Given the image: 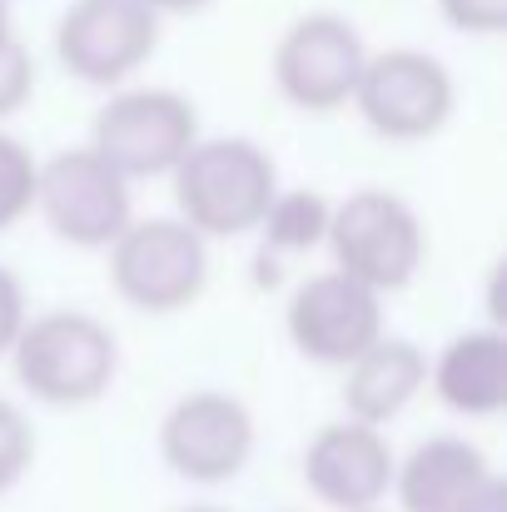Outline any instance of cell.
<instances>
[{"label": "cell", "instance_id": "21", "mask_svg": "<svg viewBox=\"0 0 507 512\" xmlns=\"http://www.w3.org/2000/svg\"><path fill=\"white\" fill-rule=\"evenodd\" d=\"M25 319H30V314H25V289H20V279L0 264V353H10V343H15Z\"/></svg>", "mask_w": 507, "mask_h": 512}, {"label": "cell", "instance_id": "8", "mask_svg": "<svg viewBox=\"0 0 507 512\" xmlns=\"http://www.w3.org/2000/svg\"><path fill=\"white\" fill-rule=\"evenodd\" d=\"M160 45V15L135 0H75L55 25V60L85 85L130 80Z\"/></svg>", "mask_w": 507, "mask_h": 512}, {"label": "cell", "instance_id": "9", "mask_svg": "<svg viewBox=\"0 0 507 512\" xmlns=\"http://www.w3.org/2000/svg\"><path fill=\"white\" fill-rule=\"evenodd\" d=\"M363 60H368L363 35L334 10H314L284 30L274 50V80L289 105L309 115H334L353 100Z\"/></svg>", "mask_w": 507, "mask_h": 512}, {"label": "cell", "instance_id": "11", "mask_svg": "<svg viewBox=\"0 0 507 512\" xmlns=\"http://www.w3.org/2000/svg\"><path fill=\"white\" fill-rule=\"evenodd\" d=\"M254 453V413L214 388L184 393L160 423V458L189 483H229Z\"/></svg>", "mask_w": 507, "mask_h": 512}, {"label": "cell", "instance_id": "10", "mask_svg": "<svg viewBox=\"0 0 507 512\" xmlns=\"http://www.w3.org/2000/svg\"><path fill=\"white\" fill-rule=\"evenodd\" d=\"M284 324L304 358L348 368L368 343L383 339V294L348 279L343 269H324L294 289Z\"/></svg>", "mask_w": 507, "mask_h": 512}, {"label": "cell", "instance_id": "2", "mask_svg": "<svg viewBox=\"0 0 507 512\" xmlns=\"http://www.w3.org/2000/svg\"><path fill=\"white\" fill-rule=\"evenodd\" d=\"M15 378L30 388V398L50 408H85L105 398L120 368V343L115 334L80 309H50L20 324L10 343Z\"/></svg>", "mask_w": 507, "mask_h": 512}, {"label": "cell", "instance_id": "17", "mask_svg": "<svg viewBox=\"0 0 507 512\" xmlns=\"http://www.w3.org/2000/svg\"><path fill=\"white\" fill-rule=\"evenodd\" d=\"M35 179H40L35 155L15 135H0V229H10L35 209Z\"/></svg>", "mask_w": 507, "mask_h": 512}, {"label": "cell", "instance_id": "18", "mask_svg": "<svg viewBox=\"0 0 507 512\" xmlns=\"http://www.w3.org/2000/svg\"><path fill=\"white\" fill-rule=\"evenodd\" d=\"M30 463H35V428L10 398H0V493H10L30 473Z\"/></svg>", "mask_w": 507, "mask_h": 512}, {"label": "cell", "instance_id": "13", "mask_svg": "<svg viewBox=\"0 0 507 512\" xmlns=\"http://www.w3.org/2000/svg\"><path fill=\"white\" fill-rule=\"evenodd\" d=\"M493 463L468 438H428L393 463V493L403 512H463L493 483Z\"/></svg>", "mask_w": 507, "mask_h": 512}, {"label": "cell", "instance_id": "6", "mask_svg": "<svg viewBox=\"0 0 507 512\" xmlns=\"http://www.w3.org/2000/svg\"><path fill=\"white\" fill-rule=\"evenodd\" d=\"M194 140H199L194 105L179 90L140 85V90L110 95V105L95 115L90 150L125 179H155L174 170Z\"/></svg>", "mask_w": 507, "mask_h": 512}, {"label": "cell", "instance_id": "14", "mask_svg": "<svg viewBox=\"0 0 507 512\" xmlns=\"http://www.w3.org/2000/svg\"><path fill=\"white\" fill-rule=\"evenodd\" d=\"M428 388V353L413 339H373L353 363L343 383V408L358 423H393L418 393Z\"/></svg>", "mask_w": 507, "mask_h": 512}, {"label": "cell", "instance_id": "5", "mask_svg": "<svg viewBox=\"0 0 507 512\" xmlns=\"http://www.w3.org/2000/svg\"><path fill=\"white\" fill-rule=\"evenodd\" d=\"M453 75L438 55L398 45V50H378L363 60L358 85H353V105L363 115V125L383 140H428L448 125L453 115Z\"/></svg>", "mask_w": 507, "mask_h": 512}, {"label": "cell", "instance_id": "7", "mask_svg": "<svg viewBox=\"0 0 507 512\" xmlns=\"http://www.w3.org/2000/svg\"><path fill=\"white\" fill-rule=\"evenodd\" d=\"M35 209L75 249H110L130 224V179L95 150H60L40 165Z\"/></svg>", "mask_w": 507, "mask_h": 512}, {"label": "cell", "instance_id": "15", "mask_svg": "<svg viewBox=\"0 0 507 512\" xmlns=\"http://www.w3.org/2000/svg\"><path fill=\"white\" fill-rule=\"evenodd\" d=\"M443 408L463 418H493L507 408V339L498 329H468L428 368Z\"/></svg>", "mask_w": 507, "mask_h": 512}, {"label": "cell", "instance_id": "19", "mask_svg": "<svg viewBox=\"0 0 507 512\" xmlns=\"http://www.w3.org/2000/svg\"><path fill=\"white\" fill-rule=\"evenodd\" d=\"M30 95H35V60L15 35H0V120L25 110Z\"/></svg>", "mask_w": 507, "mask_h": 512}, {"label": "cell", "instance_id": "26", "mask_svg": "<svg viewBox=\"0 0 507 512\" xmlns=\"http://www.w3.org/2000/svg\"><path fill=\"white\" fill-rule=\"evenodd\" d=\"M363 512H373V508H363Z\"/></svg>", "mask_w": 507, "mask_h": 512}, {"label": "cell", "instance_id": "22", "mask_svg": "<svg viewBox=\"0 0 507 512\" xmlns=\"http://www.w3.org/2000/svg\"><path fill=\"white\" fill-rule=\"evenodd\" d=\"M463 512H507V483L503 478H493V483L483 488V498H478V503H468Z\"/></svg>", "mask_w": 507, "mask_h": 512}, {"label": "cell", "instance_id": "25", "mask_svg": "<svg viewBox=\"0 0 507 512\" xmlns=\"http://www.w3.org/2000/svg\"><path fill=\"white\" fill-rule=\"evenodd\" d=\"M184 512H229V508H214V503H199V508H184Z\"/></svg>", "mask_w": 507, "mask_h": 512}, {"label": "cell", "instance_id": "16", "mask_svg": "<svg viewBox=\"0 0 507 512\" xmlns=\"http://www.w3.org/2000/svg\"><path fill=\"white\" fill-rule=\"evenodd\" d=\"M329 209H334V204H329L319 189H279V194L269 199V209H264V219H259V229H264L259 279H264V284L279 279V274H274V259H279V254H309V249L324 244V234H329Z\"/></svg>", "mask_w": 507, "mask_h": 512}, {"label": "cell", "instance_id": "12", "mask_svg": "<svg viewBox=\"0 0 507 512\" xmlns=\"http://www.w3.org/2000/svg\"><path fill=\"white\" fill-rule=\"evenodd\" d=\"M393 448L373 423H324L304 448V483L338 512L378 508L393 488Z\"/></svg>", "mask_w": 507, "mask_h": 512}, {"label": "cell", "instance_id": "1", "mask_svg": "<svg viewBox=\"0 0 507 512\" xmlns=\"http://www.w3.org/2000/svg\"><path fill=\"white\" fill-rule=\"evenodd\" d=\"M169 174L179 219L204 239H239L259 229L269 199L279 194V170L269 150H259L244 135L194 140Z\"/></svg>", "mask_w": 507, "mask_h": 512}, {"label": "cell", "instance_id": "23", "mask_svg": "<svg viewBox=\"0 0 507 512\" xmlns=\"http://www.w3.org/2000/svg\"><path fill=\"white\" fill-rule=\"evenodd\" d=\"M135 5H145L150 15H194V10H204L209 0H135Z\"/></svg>", "mask_w": 507, "mask_h": 512}, {"label": "cell", "instance_id": "24", "mask_svg": "<svg viewBox=\"0 0 507 512\" xmlns=\"http://www.w3.org/2000/svg\"><path fill=\"white\" fill-rule=\"evenodd\" d=\"M0 35H10V5L0 0Z\"/></svg>", "mask_w": 507, "mask_h": 512}, {"label": "cell", "instance_id": "20", "mask_svg": "<svg viewBox=\"0 0 507 512\" xmlns=\"http://www.w3.org/2000/svg\"><path fill=\"white\" fill-rule=\"evenodd\" d=\"M443 20L468 35H503L507 30V0H438Z\"/></svg>", "mask_w": 507, "mask_h": 512}, {"label": "cell", "instance_id": "4", "mask_svg": "<svg viewBox=\"0 0 507 512\" xmlns=\"http://www.w3.org/2000/svg\"><path fill=\"white\" fill-rule=\"evenodd\" d=\"M110 279L140 314H179L209 284L204 234L184 219H130L110 244Z\"/></svg>", "mask_w": 507, "mask_h": 512}, {"label": "cell", "instance_id": "3", "mask_svg": "<svg viewBox=\"0 0 507 512\" xmlns=\"http://www.w3.org/2000/svg\"><path fill=\"white\" fill-rule=\"evenodd\" d=\"M324 244L334 249V269L368 284L373 294L403 289L423 264V224L408 199L388 189H353L348 199H338L329 209Z\"/></svg>", "mask_w": 507, "mask_h": 512}]
</instances>
